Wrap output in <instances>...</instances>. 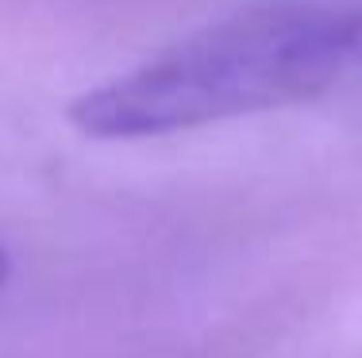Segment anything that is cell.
I'll list each match as a JSON object with an SVG mask.
<instances>
[{
  "label": "cell",
  "mask_w": 362,
  "mask_h": 358,
  "mask_svg": "<svg viewBox=\"0 0 362 358\" xmlns=\"http://www.w3.org/2000/svg\"><path fill=\"white\" fill-rule=\"evenodd\" d=\"M355 66H362L355 8H251L93 85L70 105V124L93 139L197 131L316 100Z\"/></svg>",
  "instance_id": "obj_1"
}]
</instances>
